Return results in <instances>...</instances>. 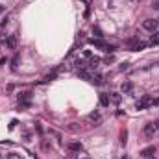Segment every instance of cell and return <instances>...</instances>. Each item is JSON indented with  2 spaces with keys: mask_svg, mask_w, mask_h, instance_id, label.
<instances>
[{
  "mask_svg": "<svg viewBox=\"0 0 159 159\" xmlns=\"http://www.w3.org/2000/svg\"><path fill=\"white\" fill-rule=\"evenodd\" d=\"M154 104H159V100H154V98H152L150 94H144V96H141V98L137 100L135 107H137V111H144V109L152 107Z\"/></svg>",
  "mask_w": 159,
  "mask_h": 159,
  "instance_id": "1",
  "label": "cell"
},
{
  "mask_svg": "<svg viewBox=\"0 0 159 159\" xmlns=\"http://www.w3.org/2000/svg\"><path fill=\"white\" fill-rule=\"evenodd\" d=\"M143 133H144L146 139H154V137L159 133V120H156V122H148V124L144 126Z\"/></svg>",
  "mask_w": 159,
  "mask_h": 159,
  "instance_id": "2",
  "label": "cell"
},
{
  "mask_svg": "<svg viewBox=\"0 0 159 159\" xmlns=\"http://www.w3.org/2000/svg\"><path fill=\"white\" fill-rule=\"evenodd\" d=\"M157 26H159V22L156 20V19H146V20H143V28L146 30V31H156L157 30Z\"/></svg>",
  "mask_w": 159,
  "mask_h": 159,
  "instance_id": "3",
  "label": "cell"
},
{
  "mask_svg": "<svg viewBox=\"0 0 159 159\" xmlns=\"http://www.w3.org/2000/svg\"><path fill=\"white\" fill-rule=\"evenodd\" d=\"M6 44H7V48H11V50H15L17 48V44H19V39H17V33H11L7 39H6Z\"/></svg>",
  "mask_w": 159,
  "mask_h": 159,
  "instance_id": "4",
  "label": "cell"
},
{
  "mask_svg": "<svg viewBox=\"0 0 159 159\" xmlns=\"http://www.w3.org/2000/svg\"><path fill=\"white\" fill-rule=\"evenodd\" d=\"M146 46H148V43L135 41V43H132V44H130V50H132V52H141V50H144Z\"/></svg>",
  "mask_w": 159,
  "mask_h": 159,
  "instance_id": "5",
  "label": "cell"
},
{
  "mask_svg": "<svg viewBox=\"0 0 159 159\" xmlns=\"http://www.w3.org/2000/svg\"><path fill=\"white\" fill-rule=\"evenodd\" d=\"M89 44H93V46H96V48H107V43L104 41V39H89Z\"/></svg>",
  "mask_w": 159,
  "mask_h": 159,
  "instance_id": "6",
  "label": "cell"
},
{
  "mask_svg": "<svg viewBox=\"0 0 159 159\" xmlns=\"http://www.w3.org/2000/svg\"><path fill=\"white\" fill-rule=\"evenodd\" d=\"M30 100H31V93L30 91H24V93L19 94V104H30Z\"/></svg>",
  "mask_w": 159,
  "mask_h": 159,
  "instance_id": "7",
  "label": "cell"
},
{
  "mask_svg": "<svg viewBox=\"0 0 159 159\" xmlns=\"http://www.w3.org/2000/svg\"><path fill=\"white\" fill-rule=\"evenodd\" d=\"M154 154H156V146H148V148H144V150L141 152V157H143V159L154 157Z\"/></svg>",
  "mask_w": 159,
  "mask_h": 159,
  "instance_id": "8",
  "label": "cell"
},
{
  "mask_svg": "<svg viewBox=\"0 0 159 159\" xmlns=\"http://www.w3.org/2000/svg\"><path fill=\"white\" fill-rule=\"evenodd\" d=\"M120 91H122L124 94H132V91H133V83H132V82H124L122 87H120Z\"/></svg>",
  "mask_w": 159,
  "mask_h": 159,
  "instance_id": "9",
  "label": "cell"
},
{
  "mask_svg": "<svg viewBox=\"0 0 159 159\" xmlns=\"http://www.w3.org/2000/svg\"><path fill=\"white\" fill-rule=\"evenodd\" d=\"M100 61H102L100 57H94V56H93V57H89V63H87V67H89V69H96V67L100 65Z\"/></svg>",
  "mask_w": 159,
  "mask_h": 159,
  "instance_id": "10",
  "label": "cell"
},
{
  "mask_svg": "<svg viewBox=\"0 0 159 159\" xmlns=\"http://www.w3.org/2000/svg\"><path fill=\"white\" fill-rule=\"evenodd\" d=\"M109 102H111V98H109V94H106V93H102V94H100V106H102V107H107V106H109Z\"/></svg>",
  "mask_w": 159,
  "mask_h": 159,
  "instance_id": "11",
  "label": "cell"
},
{
  "mask_svg": "<svg viewBox=\"0 0 159 159\" xmlns=\"http://www.w3.org/2000/svg\"><path fill=\"white\" fill-rule=\"evenodd\" d=\"M59 72H61V69H56V70H52L50 74H46V76H44V82H52V80H56Z\"/></svg>",
  "mask_w": 159,
  "mask_h": 159,
  "instance_id": "12",
  "label": "cell"
},
{
  "mask_svg": "<svg viewBox=\"0 0 159 159\" xmlns=\"http://www.w3.org/2000/svg\"><path fill=\"white\" fill-rule=\"evenodd\" d=\"M78 76H80L82 80H89V82H91V78H93V76H91L85 69H78Z\"/></svg>",
  "mask_w": 159,
  "mask_h": 159,
  "instance_id": "13",
  "label": "cell"
},
{
  "mask_svg": "<svg viewBox=\"0 0 159 159\" xmlns=\"http://www.w3.org/2000/svg\"><path fill=\"white\" fill-rule=\"evenodd\" d=\"M69 150H72V152H82V150H83V144H82V143H70V144H69Z\"/></svg>",
  "mask_w": 159,
  "mask_h": 159,
  "instance_id": "14",
  "label": "cell"
},
{
  "mask_svg": "<svg viewBox=\"0 0 159 159\" xmlns=\"http://www.w3.org/2000/svg\"><path fill=\"white\" fill-rule=\"evenodd\" d=\"M91 82H93L94 85H104V76H100V74H98V76H93Z\"/></svg>",
  "mask_w": 159,
  "mask_h": 159,
  "instance_id": "15",
  "label": "cell"
},
{
  "mask_svg": "<svg viewBox=\"0 0 159 159\" xmlns=\"http://www.w3.org/2000/svg\"><path fill=\"white\" fill-rule=\"evenodd\" d=\"M109 98H111V102H113V104H120V100H122V96H120L119 93H111V94H109Z\"/></svg>",
  "mask_w": 159,
  "mask_h": 159,
  "instance_id": "16",
  "label": "cell"
},
{
  "mask_svg": "<svg viewBox=\"0 0 159 159\" xmlns=\"http://www.w3.org/2000/svg\"><path fill=\"white\" fill-rule=\"evenodd\" d=\"M150 44L152 46H159V31H154V35L150 39Z\"/></svg>",
  "mask_w": 159,
  "mask_h": 159,
  "instance_id": "17",
  "label": "cell"
},
{
  "mask_svg": "<svg viewBox=\"0 0 159 159\" xmlns=\"http://www.w3.org/2000/svg\"><path fill=\"white\" fill-rule=\"evenodd\" d=\"M19 63H20V56H19V54H15V56H13V59H11V67H13V69H17V67H19Z\"/></svg>",
  "mask_w": 159,
  "mask_h": 159,
  "instance_id": "18",
  "label": "cell"
},
{
  "mask_svg": "<svg viewBox=\"0 0 159 159\" xmlns=\"http://www.w3.org/2000/svg\"><path fill=\"white\" fill-rule=\"evenodd\" d=\"M126 137H128V132H126V130H124V132H120V144H122V146H126V143H128V139H126Z\"/></svg>",
  "mask_w": 159,
  "mask_h": 159,
  "instance_id": "19",
  "label": "cell"
},
{
  "mask_svg": "<svg viewBox=\"0 0 159 159\" xmlns=\"http://www.w3.org/2000/svg\"><path fill=\"white\" fill-rule=\"evenodd\" d=\"M93 33L96 35V39H102V37H104V35H102V30H100L98 26H93Z\"/></svg>",
  "mask_w": 159,
  "mask_h": 159,
  "instance_id": "20",
  "label": "cell"
},
{
  "mask_svg": "<svg viewBox=\"0 0 159 159\" xmlns=\"http://www.w3.org/2000/svg\"><path fill=\"white\" fill-rule=\"evenodd\" d=\"M89 119H91V120H100V115H98V113H91Z\"/></svg>",
  "mask_w": 159,
  "mask_h": 159,
  "instance_id": "21",
  "label": "cell"
},
{
  "mask_svg": "<svg viewBox=\"0 0 159 159\" xmlns=\"http://www.w3.org/2000/svg\"><path fill=\"white\" fill-rule=\"evenodd\" d=\"M152 7H154V9H157V11H159V0H152Z\"/></svg>",
  "mask_w": 159,
  "mask_h": 159,
  "instance_id": "22",
  "label": "cell"
},
{
  "mask_svg": "<svg viewBox=\"0 0 159 159\" xmlns=\"http://www.w3.org/2000/svg\"><path fill=\"white\" fill-rule=\"evenodd\" d=\"M83 56L89 59V57H93V54H91V50H83Z\"/></svg>",
  "mask_w": 159,
  "mask_h": 159,
  "instance_id": "23",
  "label": "cell"
},
{
  "mask_svg": "<svg viewBox=\"0 0 159 159\" xmlns=\"http://www.w3.org/2000/svg\"><path fill=\"white\" fill-rule=\"evenodd\" d=\"M0 13H2V6H0Z\"/></svg>",
  "mask_w": 159,
  "mask_h": 159,
  "instance_id": "24",
  "label": "cell"
},
{
  "mask_svg": "<svg viewBox=\"0 0 159 159\" xmlns=\"http://www.w3.org/2000/svg\"><path fill=\"white\" fill-rule=\"evenodd\" d=\"M85 2H87V4H89V2H91V0H85Z\"/></svg>",
  "mask_w": 159,
  "mask_h": 159,
  "instance_id": "25",
  "label": "cell"
},
{
  "mask_svg": "<svg viewBox=\"0 0 159 159\" xmlns=\"http://www.w3.org/2000/svg\"><path fill=\"white\" fill-rule=\"evenodd\" d=\"M146 159H154V157H146Z\"/></svg>",
  "mask_w": 159,
  "mask_h": 159,
  "instance_id": "26",
  "label": "cell"
},
{
  "mask_svg": "<svg viewBox=\"0 0 159 159\" xmlns=\"http://www.w3.org/2000/svg\"><path fill=\"white\" fill-rule=\"evenodd\" d=\"M122 159H128V157H122Z\"/></svg>",
  "mask_w": 159,
  "mask_h": 159,
  "instance_id": "27",
  "label": "cell"
},
{
  "mask_svg": "<svg viewBox=\"0 0 159 159\" xmlns=\"http://www.w3.org/2000/svg\"><path fill=\"white\" fill-rule=\"evenodd\" d=\"M83 159H87V157H83Z\"/></svg>",
  "mask_w": 159,
  "mask_h": 159,
  "instance_id": "28",
  "label": "cell"
}]
</instances>
